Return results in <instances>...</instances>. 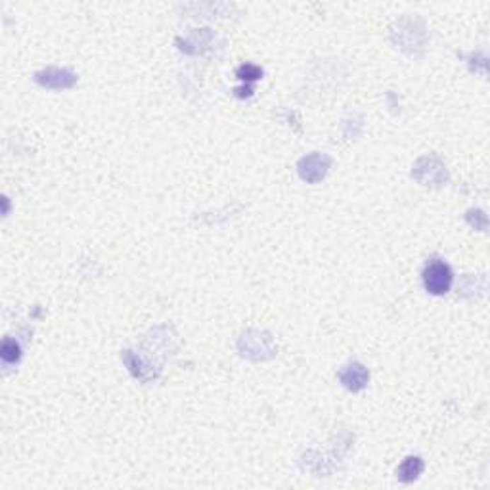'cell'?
Segmentation results:
<instances>
[{
	"label": "cell",
	"mask_w": 490,
	"mask_h": 490,
	"mask_svg": "<svg viewBox=\"0 0 490 490\" xmlns=\"http://www.w3.org/2000/svg\"><path fill=\"white\" fill-rule=\"evenodd\" d=\"M421 280H423V287L427 293L431 295H446L454 282V272L450 265L443 261V258H431L421 272Z\"/></svg>",
	"instance_id": "cell-1"
},
{
	"label": "cell",
	"mask_w": 490,
	"mask_h": 490,
	"mask_svg": "<svg viewBox=\"0 0 490 490\" xmlns=\"http://www.w3.org/2000/svg\"><path fill=\"white\" fill-rule=\"evenodd\" d=\"M329 165H331V159H329L326 154H314L304 155L301 161L297 163V171H299V176L303 181L310 182V184H317L326 176Z\"/></svg>",
	"instance_id": "cell-2"
},
{
	"label": "cell",
	"mask_w": 490,
	"mask_h": 490,
	"mask_svg": "<svg viewBox=\"0 0 490 490\" xmlns=\"http://www.w3.org/2000/svg\"><path fill=\"white\" fill-rule=\"evenodd\" d=\"M35 81L45 89L64 91V89H72L73 84L77 83V75L69 69H62V67H46L35 75Z\"/></svg>",
	"instance_id": "cell-3"
},
{
	"label": "cell",
	"mask_w": 490,
	"mask_h": 490,
	"mask_svg": "<svg viewBox=\"0 0 490 490\" xmlns=\"http://www.w3.org/2000/svg\"><path fill=\"white\" fill-rule=\"evenodd\" d=\"M337 377L343 383V387L353 391V393H358V391H362L368 385L370 372H368V368L364 364H360V362H351V364H347L337 374Z\"/></svg>",
	"instance_id": "cell-4"
},
{
	"label": "cell",
	"mask_w": 490,
	"mask_h": 490,
	"mask_svg": "<svg viewBox=\"0 0 490 490\" xmlns=\"http://www.w3.org/2000/svg\"><path fill=\"white\" fill-rule=\"evenodd\" d=\"M423 471V460L419 456H408L404 462L397 467V479L402 483H412Z\"/></svg>",
	"instance_id": "cell-5"
},
{
	"label": "cell",
	"mask_w": 490,
	"mask_h": 490,
	"mask_svg": "<svg viewBox=\"0 0 490 490\" xmlns=\"http://www.w3.org/2000/svg\"><path fill=\"white\" fill-rule=\"evenodd\" d=\"M0 356H2V362H4V364H16V362H20L21 358L20 343L13 341V339H4V343H2V351H0Z\"/></svg>",
	"instance_id": "cell-6"
},
{
	"label": "cell",
	"mask_w": 490,
	"mask_h": 490,
	"mask_svg": "<svg viewBox=\"0 0 490 490\" xmlns=\"http://www.w3.org/2000/svg\"><path fill=\"white\" fill-rule=\"evenodd\" d=\"M263 67H258V65L255 64H244L239 65L238 72H236V75H238V79H241V81H245V83H253V81H258V79H263Z\"/></svg>",
	"instance_id": "cell-7"
},
{
	"label": "cell",
	"mask_w": 490,
	"mask_h": 490,
	"mask_svg": "<svg viewBox=\"0 0 490 490\" xmlns=\"http://www.w3.org/2000/svg\"><path fill=\"white\" fill-rule=\"evenodd\" d=\"M253 94L251 86H241V89H236V96L238 98H249Z\"/></svg>",
	"instance_id": "cell-8"
}]
</instances>
